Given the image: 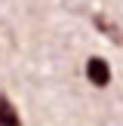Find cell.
<instances>
[{
  "label": "cell",
  "instance_id": "3957f363",
  "mask_svg": "<svg viewBox=\"0 0 123 126\" xmlns=\"http://www.w3.org/2000/svg\"><path fill=\"white\" fill-rule=\"evenodd\" d=\"M92 22H95V28H98V31H102V34H105V37H114V43H117V46H123V31H120V28H117V25H114V22H111V25H108V22H105V18H102V16H95V18H92Z\"/></svg>",
  "mask_w": 123,
  "mask_h": 126
},
{
  "label": "cell",
  "instance_id": "6da1fadb",
  "mask_svg": "<svg viewBox=\"0 0 123 126\" xmlns=\"http://www.w3.org/2000/svg\"><path fill=\"white\" fill-rule=\"evenodd\" d=\"M86 80H89L95 89H105V86L111 83V68H108V62L98 59V55L86 59Z\"/></svg>",
  "mask_w": 123,
  "mask_h": 126
},
{
  "label": "cell",
  "instance_id": "7a4b0ae2",
  "mask_svg": "<svg viewBox=\"0 0 123 126\" xmlns=\"http://www.w3.org/2000/svg\"><path fill=\"white\" fill-rule=\"evenodd\" d=\"M0 126H22V117H18L15 105L0 92Z\"/></svg>",
  "mask_w": 123,
  "mask_h": 126
}]
</instances>
